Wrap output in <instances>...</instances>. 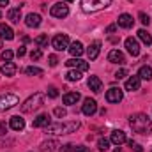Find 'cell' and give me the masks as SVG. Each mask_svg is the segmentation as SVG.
<instances>
[{"mask_svg": "<svg viewBox=\"0 0 152 152\" xmlns=\"http://www.w3.org/2000/svg\"><path fill=\"white\" fill-rule=\"evenodd\" d=\"M0 37L7 39V41H12V39H14V32H12V28L7 27L5 23H0Z\"/></svg>", "mask_w": 152, "mask_h": 152, "instance_id": "ffe728a7", "label": "cell"}, {"mask_svg": "<svg viewBox=\"0 0 152 152\" xmlns=\"http://www.w3.org/2000/svg\"><path fill=\"white\" fill-rule=\"evenodd\" d=\"M60 152H75V147H73L71 143H66V145L60 149Z\"/></svg>", "mask_w": 152, "mask_h": 152, "instance_id": "ab89813d", "label": "cell"}, {"mask_svg": "<svg viewBox=\"0 0 152 152\" xmlns=\"http://www.w3.org/2000/svg\"><path fill=\"white\" fill-rule=\"evenodd\" d=\"M9 126H11V129H14V131H23V127H25V120H23L20 115H14V117H11Z\"/></svg>", "mask_w": 152, "mask_h": 152, "instance_id": "e0dca14e", "label": "cell"}, {"mask_svg": "<svg viewBox=\"0 0 152 152\" xmlns=\"http://www.w3.org/2000/svg\"><path fill=\"white\" fill-rule=\"evenodd\" d=\"M127 143H129V147H131V149H133L134 152H143V149H142V145H138V143H134L133 140H129Z\"/></svg>", "mask_w": 152, "mask_h": 152, "instance_id": "d590c367", "label": "cell"}, {"mask_svg": "<svg viewBox=\"0 0 152 152\" xmlns=\"http://www.w3.org/2000/svg\"><path fill=\"white\" fill-rule=\"evenodd\" d=\"M138 76H140L142 80H152V67H149V66H142L140 71H138Z\"/></svg>", "mask_w": 152, "mask_h": 152, "instance_id": "83f0119b", "label": "cell"}, {"mask_svg": "<svg viewBox=\"0 0 152 152\" xmlns=\"http://www.w3.org/2000/svg\"><path fill=\"white\" fill-rule=\"evenodd\" d=\"M25 53H27V50H25V46H20V48H18V51H16V55H18L20 58H21V57H23Z\"/></svg>", "mask_w": 152, "mask_h": 152, "instance_id": "ee69618b", "label": "cell"}, {"mask_svg": "<svg viewBox=\"0 0 152 152\" xmlns=\"http://www.w3.org/2000/svg\"><path fill=\"white\" fill-rule=\"evenodd\" d=\"M25 23H27V27H30V28H37L39 25H41V16L30 12V14L25 18Z\"/></svg>", "mask_w": 152, "mask_h": 152, "instance_id": "ac0fdd59", "label": "cell"}, {"mask_svg": "<svg viewBox=\"0 0 152 152\" xmlns=\"http://www.w3.org/2000/svg\"><path fill=\"white\" fill-rule=\"evenodd\" d=\"M80 99H81V96L78 92H67V94H64V99L62 101H64V104H69L71 106V104H76Z\"/></svg>", "mask_w": 152, "mask_h": 152, "instance_id": "d6986e66", "label": "cell"}, {"mask_svg": "<svg viewBox=\"0 0 152 152\" xmlns=\"http://www.w3.org/2000/svg\"><path fill=\"white\" fill-rule=\"evenodd\" d=\"M32 126H34V127H46V126H50V117H48L46 113L39 115L37 118H34Z\"/></svg>", "mask_w": 152, "mask_h": 152, "instance_id": "cb8c5ba5", "label": "cell"}, {"mask_svg": "<svg viewBox=\"0 0 152 152\" xmlns=\"http://www.w3.org/2000/svg\"><path fill=\"white\" fill-rule=\"evenodd\" d=\"M12 55H14V53H12L11 50H5V51H2V55H0V58H2V60H5V62H11V58H12Z\"/></svg>", "mask_w": 152, "mask_h": 152, "instance_id": "d6a6232c", "label": "cell"}, {"mask_svg": "<svg viewBox=\"0 0 152 152\" xmlns=\"http://www.w3.org/2000/svg\"><path fill=\"white\" fill-rule=\"evenodd\" d=\"M34 42L37 44L39 48H46L48 46V36L46 34H41V36H37V37L34 39Z\"/></svg>", "mask_w": 152, "mask_h": 152, "instance_id": "f1b7e54d", "label": "cell"}, {"mask_svg": "<svg viewBox=\"0 0 152 152\" xmlns=\"http://www.w3.org/2000/svg\"><path fill=\"white\" fill-rule=\"evenodd\" d=\"M5 133H7V126L5 122H0V136H5Z\"/></svg>", "mask_w": 152, "mask_h": 152, "instance_id": "7bdbcfd3", "label": "cell"}, {"mask_svg": "<svg viewBox=\"0 0 152 152\" xmlns=\"http://www.w3.org/2000/svg\"><path fill=\"white\" fill-rule=\"evenodd\" d=\"M124 44H126V50H127L133 57H138V55H140V44H138V41L134 37H127Z\"/></svg>", "mask_w": 152, "mask_h": 152, "instance_id": "30bf717a", "label": "cell"}, {"mask_svg": "<svg viewBox=\"0 0 152 152\" xmlns=\"http://www.w3.org/2000/svg\"><path fill=\"white\" fill-rule=\"evenodd\" d=\"M5 5H9V0H0V7H5Z\"/></svg>", "mask_w": 152, "mask_h": 152, "instance_id": "bcb514c9", "label": "cell"}, {"mask_svg": "<svg viewBox=\"0 0 152 152\" xmlns=\"http://www.w3.org/2000/svg\"><path fill=\"white\" fill-rule=\"evenodd\" d=\"M97 149H99V151H101V152L108 151V149H110V142H108L106 138H101V140L97 142Z\"/></svg>", "mask_w": 152, "mask_h": 152, "instance_id": "1f68e13d", "label": "cell"}, {"mask_svg": "<svg viewBox=\"0 0 152 152\" xmlns=\"http://www.w3.org/2000/svg\"><path fill=\"white\" fill-rule=\"evenodd\" d=\"M80 120H71V122H55L46 126V133L48 134H69V133H76L80 129Z\"/></svg>", "mask_w": 152, "mask_h": 152, "instance_id": "7a4b0ae2", "label": "cell"}, {"mask_svg": "<svg viewBox=\"0 0 152 152\" xmlns=\"http://www.w3.org/2000/svg\"><path fill=\"white\" fill-rule=\"evenodd\" d=\"M51 44H53V48L57 51H64V50L69 48V37L66 34H57L53 37V41H51Z\"/></svg>", "mask_w": 152, "mask_h": 152, "instance_id": "8992f818", "label": "cell"}, {"mask_svg": "<svg viewBox=\"0 0 152 152\" xmlns=\"http://www.w3.org/2000/svg\"><path fill=\"white\" fill-rule=\"evenodd\" d=\"M0 18H2V14H0Z\"/></svg>", "mask_w": 152, "mask_h": 152, "instance_id": "816d5d0a", "label": "cell"}, {"mask_svg": "<svg viewBox=\"0 0 152 152\" xmlns=\"http://www.w3.org/2000/svg\"><path fill=\"white\" fill-rule=\"evenodd\" d=\"M110 4H112V0H81V9L85 12H96V11L108 7Z\"/></svg>", "mask_w": 152, "mask_h": 152, "instance_id": "277c9868", "label": "cell"}, {"mask_svg": "<svg viewBox=\"0 0 152 152\" xmlns=\"http://www.w3.org/2000/svg\"><path fill=\"white\" fill-rule=\"evenodd\" d=\"M7 18H9L12 23H20V20H21V9H20V7L9 9V12H7Z\"/></svg>", "mask_w": 152, "mask_h": 152, "instance_id": "d4e9b609", "label": "cell"}, {"mask_svg": "<svg viewBox=\"0 0 152 152\" xmlns=\"http://www.w3.org/2000/svg\"><path fill=\"white\" fill-rule=\"evenodd\" d=\"M122 97H124V92H122L120 88H117V87H112V88L106 92V101H108V103H120Z\"/></svg>", "mask_w": 152, "mask_h": 152, "instance_id": "9c48e42d", "label": "cell"}, {"mask_svg": "<svg viewBox=\"0 0 152 152\" xmlns=\"http://www.w3.org/2000/svg\"><path fill=\"white\" fill-rule=\"evenodd\" d=\"M140 83H142V78L138 75L131 76V78H127V81H126V90H129V92L138 90V88H140Z\"/></svg>", "mask_w": 152, "mask_h": 152, "instance_id": "9a60e30c", "label": "cell"}, {"mask_svg": "<svg viewBox=\"0 0 152 152\" xmlns=\"http://www.w3.org/2000/svg\"><path fill=\"white\" fill-rule=\"evenodd\" d=\"M58 147V143L55 140H48V142H42L41 143V152H55Z\"/></svg>", "mask_w": 152, "mask_h": 152, "instance_id": "484cf974", "label": "cell"}, {"mask_svg": "<svg viewBox=\"0 0 152 152\" xmlns=\"http://www.w3.org/2000/svg\"><path fill=\"white\" fill-rule=\"evenodd\" d=\"M50 12H51V16H53V18H66V16L69 14V7H67L64 2H58V4L51 5Z\"/></svg>", "mask_w": 152, "mask_h": 152, "instance_id": "52a82bcc", "label": "cell"}, {"mask_svg": "<svg viewBox=\"0 0 152 152\" xmlns=\"http://www.w3.org/2000/svg\"><path fill=\"white\" fill-rule=\"evenodd\" d=\"M0 48H2V41H0Z\"/></svg>", "mask_w": 152, "mask_h": 152, "instance_id": "f907efd6", "label": "cell"}, {"mask_svg": "<svg viewBox=\"0 0 152 152\" xmlns=\"http://www.w3.org/2000/svg\"><path fill=\"white\" fill-rule=\"evenodd\" d=\"M115 152H122V149H120V145H118V149H115Z\"/></svg>", "mask_w": 152, "mask_h": 152, "instance_id": "c3c4849f", "label": "cell"}, {"mask_svg": "<svg viewBox=\"0 0 152 152\" xmlns=\"http://www.w3.org/2000/svg\"><path fill=\"white\" fill-rule=\"evenodd\" d=\"M110 142L113 143V145H122V143H126L127 142V138H126V133L124 131H113L112 133V136H110Z\"/></svg>", "mask_w": 152, "mask_h": 152, "instance_id": "2e32d148", "label": "cell"}, {"mask_svg": "<svg viewBox=\"0 0 152 152\" xmlns=\"http://www.w3.org/2000/svg\"><path fill=\"white\" fill-rule=\"evenodd\" d=\"M117 25L118 27H122V28H131L133 25H134V20H133V16L131 14H120L118 16V21H117Z\"/></svg>", "mask_w": 152, "mask_h": 152, "instance_id": "4fadbf2b", "label": "cell"}, {"mask_svg": "<svg viewBox=\"0 0 152 152\" xmlns=\"http://www.w3.org/2000/svg\"><path fill=\"white\" fill-rule=\"evenodd\" d=\"M18 103H20L18 96H14V94H2L0 96V112H5V110L16 106Z\"/></svg>", "mask_w": 152, "mask_h": 152, "instance_id": "5b68a950", "label": "cell"}, {"mask_svg": "<svg viewBox=\"0 0 152 152\" xmlns=\"http://www.w3.org/2000/svg\"><path fill=\"white\" fill-rule=\"evenodd\" d=\"M0 73H2L4 76H14V73H16V64L5 62V64L0 67Z\"/></svg>", "mask_w": 152, "mask_h": 152, "instance_id": "603a6c76", "label": "cell"}, {"mask_svg": "<svg viewBox=\"0 0 152 152\" xmlns=\"http://www.w3.org/2000/svg\"><path fill=\"white\" fill-rule=\"evenodd\" d=\"M126 75H127V71H126V69H118V71L115 73V78H117V80H120V78H124Z\"/></svg>", "mask_w": 152, "mask_h": 152, "instance_id": "60d3db41", "label": "cell"}, {"mask_svg": "<svg viewBox=\"0 0 152 152\" xmlns=\"http://www.w3.org/2000/svg\"><path fill=\"white\" fill-rule=\"evenodd\" d=\"M67 81H78L80 78H81V71H75V69H71V71H67Z\"/></svg>", "mask_w": 152, "mask_h": 152, "instance_id": "f546056e", "label": "cell"}, {"mask_svg": "<svg viewBox=\"0 0 152 152\" xmlns=\"http://www.w3.org/2000/svg\"><path fill=\"white\" fill-rule=\"evenodd\" d=\"M99 51H101V42H99V41H94V42L87 48V55H88L90 60H96V58L99 57Z\"/></svg>", "mask_w": 152, "mask_h": 152, "instance_id": "5bb4252c", "label": "cell"}, {"mask_svg": "<svg viewBox=\"0 0 152 152\" xmlns=\"http://www.w3.org/2000/svg\"><path fill=\"white\" fill-rule=\"evenodd\" d=\"M67 50H69V53H71L73 57H76V58H78V57H80V55L85 51V50H83V44H81L80 41H75V42H71V46H69Z\"/></svg>", "mask_w": 152, "mask_h": 152, "instance_id": "44dd1931", "label": "cell"}, {"mask_svg": "<svg viewBox=\"0 0 152 152\" xmlns=\"http://www.w3.org/2000/svg\"><path fill=\"white\" fill-rule=\"evenodd\" d=\"M25 75H28V76H41V75H42V69H39V67H36V66H30V67H27V69H25Z\"/></svg>", "mask_w": 152, "mask_h": 152, "instance_id": "4dcf8cb0", "label": "cell"}, {"mask_svg": "<svg viewBox=\"0 0 152 152\" xmlns=\"http://www.w3.org/2000/svg\"><path fill=\"white\" fill-rule=\"evenodd\" d=\"M75 152H90V149L85 145H78V147H75Z\"/></svg>", "mask_w": 152, "mask_h": 152, "instance_id": "b9f144b4", "label": "cell"}, {"mask_svg": "<svg viewBox=\"0 0 152 152\" xmlns=\"http://www.w3.org/2000/svg\"><path fill=\"white\" fill-rule=\"evenodd\" d=\"M108 62H112V64H124L126 57H124V53L120 50H112L108 53Z\"/></svg>", "mask_w": 152, "mask_h": 152, "instance_id": "7c38bea8", "label": "cell"}, {"mask_svg": "<svg viewBox=\"0 0 152 152\" xmlns=\"http://www.w3.org/2000/svg\"><path fill=\"white\" fill-rule=\"evenodd\" d=\"M138 18H140V21H142L143 25H149V23H151V18H149L145 12H140V14H138Z\"/></svg>", "mask_w": 152, "mask_h": 152, "instance_id": "8d00e7d4", "label": "cell"}, {"mask_svg": "<svg viewBox=\"0 0 152 152\" xmlns=\"http://www.w3.org/2000/svg\"><path fill=\"white\" fill-rule=\"evenodd\" d=\"M138 39L143 42V44H147V46H151L152 44V36L145 30V28H142V30H138Z\"/></svg>", "mask_w": 152, "mask_h": 152, "instance_id": "4316f807", "label": "cell"}, {"mask_svg": "<svg viewBox=\"0 0 152 152\" xmlns=\"http://www.w3.org/2000/svg\"><path fill=\"white\" fill-rule=\"evenodd\" d=\"M48 62H50V66H51V67H55V66L58 64V58H57V55H50V57H48Z\"/></svg>", "mask_w": 152, "mask_h": 152, "instance_id": "f35d334b", "label": "cell"}, {"mask_svg": "<svg viewBox=\"0 0 152 152\" xmlns=\"http://www.w3.org/2000/svg\"><path fill=\"white\" fill-rule=\"evenodd\" d=\"M115 30H117V25H110V27L106 28V32H108V34H113Z\"/></svg>", "mask_w": 152, "mask_h": 152, "instance_id": "f6af8a7d", "label": "cell"}, {"mask_svg": "<svg viewBox=\"0 0 152 152\" xmlns=\"http://www.w3.org/2000/svg\"><path fill=\"white\" fill-rule=\"evenodd\" d=\"M23 42H30V37L28 36H23Z\"/></svg>", "mask_w": 152, "mask_h": 152, "instance_id": "7dc6e473", "label": "cell"}, {"mask_svg": "<svg viewBox=\"0 0 152 152\" xmlns=\"http://www.w3.org/2000/svg\"><path fill=\"white\" fill-rule=\"evenodd\" d=\"M81 112L83 115H87V117H92V115L97 112V103L94 101V99H90V97H87L85 101H83V106H81Z\"/></svg>", "mask_w": 152, "mask_h": 152, "instance_id": "ba28073f", "label": "cell"}, {"mask_svg": "<svg viewBox=\"0 0 152 152\" xmlns=\"http://www.w3.org/2000/svg\"><path fill=\"white\" fill-rule=\"evenodd\" d=\"M41 57H42V51H41V50H34V51L30 53V58H32V60H39Z\"/></svg>", "mask_w": 152, "mask_h": 152, "instance_id": "74e56055", "label": "cell"}, {"mask_svg": "<svg viewBox=\"0 0 152 152\" xmlns=\"http://www.w3.org/2000/svg\"><path fill=\"white\" fill-rule=\"evenodd\" d=\"M53 113H55V117H58V118H64V117L67 115V112H66L64 108H60V106H58V108H55V110H53Z\"/></svg>", "mask_w": 152, "mask_h": 152, "instance_id": "836d02e7", "label": "cell"}, {"mask_svg": "<svg viewBox=\"0 0 152 152\" xmlns=\"http://www.w3.org/2000/svg\"><path fill=\"white\" fill-rule=\"evenodd\" d=\"M64 2H67V4H69V2H73V0H64Z\"/></svg>", "mask_w": 152, "mask_h": 152, "instance_id": "681fc988", "label": "cell"}, {"mask_svg": "<svg viewBox=\"0 0 152 152\" xmlns=\"http://www.w3.org/2000/svg\"><path fill=\"white\" fill-rule=\"evenodd\" d=\"M87 83H88V87H90L92 92H101V88H103V83H101V80L97 76H90Z\"/></svg>", "mask_w": 152, "mask_h": 152, "instance_id": "7402d4cb", "label": "cell"}, {"mask_svg": "<svg viewBox=\"0 0 152 152\" xmlns=\"http://www.w3.org/2000/svg\"><path fill=\"white\" fill-rule=\"evenodd\" d=\"M42 103H44V94H42V92H36L34 96H30V97L21 104V112H23V113H32V112H36L37 108L42 106Z\"/></svg>", "mask_w": 152, "mask_h": 152, "instance_id": "3957f363", "label": "cell"}, {"mask_svg": "<svg viewBox=\"0 0 152 152\" xmlns=\"http://www.w3.org/2000/svg\"><path fill=\"white\" fill-rule=\"evenodd\" d=\"M48 96H50L51 99L58 97V88H57V87H50V88H48Z\"/></svg>", "mask_w": 152, "mask_h": 152, "instance_id": "e575fe53", "label": "cell"}, {"mask_svg": "<svg viewBox=\"0 0 152 152\" xmlns=\"http://www.w3.org/2000/svg\"><path fill=\"white\" fill-rule=\"evenodd\" d=\"M66 66L67 67H78V71H87L88 69V62H85V60H81V58H69L67 62H66Z\"/></svg>", "mask_w": 152, "mask_h": 152, "instance_id": "8fae6325", "label": "cell"}, {"mask_svg": "<svg viewBox=\"0 0 152 152\" xmlns=\"http://www.w3.org/2000/svg\"><path fill=\"white\" fill-rule=\"evenodd\" d=\"M129 126L138 134H149L152 133V120L145 113H134L129 117Z\"/></svg>", "mask_w": 152, "mask_h": 152, "instance_id": "6da1fadb", "label": "cell"}]
</instances>
